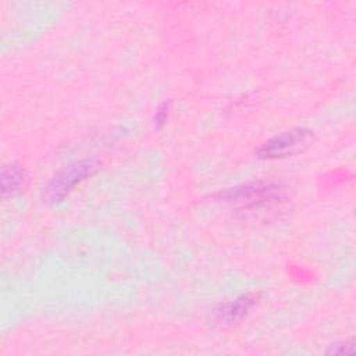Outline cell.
<instances>
[{
    "mask_svg": "<svg viewBox=\"0 0 356 356\" xmlns=\"http://www.w3.org/2000/svg\"><path fill=\"white\" fill-rule=\"evenodd\" d=\"M218 200L235 206L243 216H266L281 209L285 202V193L278 184L259 181L220 192Z\"/></svg>",
    "mask_w": 356,
    "mask_h": 356,
    "instance_id": "obj_1",
    "label": "cell"
},
{
    "mask_svg": "<svg viewBox=\"0 0 356 356\" xmlns=\"http://www.w3.org/2000/svg\"><path fill=\"white\" fill-rule=\"evenodd\" d=\"M102 163L96 159H83L76 160L64 168H61L58 172H56L47 184L43 186L42 191V199L44 203H60L63 202L76 185L92 177L97 172Z\"/></svg>",
    "mask_w": 356,
    "mask_h": 356,
    "instance_id": "obj_2",
    "label": "cell"
},
{
    "mask_svg": "<svg viewBox=\"0 0 356 356\" xmlns=\"http://www.w3.org/2000/svg\"><path fill=\"white\" fill-rule=\"evenodd\" d=\"M313 142V132L306 128H292L266 140L256 150L259 159H285L303 153Z\"/></svg>",
    "mask_w": 356,
    "mask_h": 356,
    "instance_id": "obj_3",
    "label": "cell"
},
{
    "mask_svg": "<svg viewBox=\"0 0 356 356\" xmlns=\"http://www.w3.org/2000/svg\"><path fill=\"white\" fill-rule=\"evenodd\" d=\"M256 302H257V295L254 293L242 295L236 299L225 302L213 312V320L217 324H222V325L234 324L241 318H243L249 313V310L254 306Z\"/></svg>",
    "mask_w": 356,
    "mask_h": 356,
    "instance_id": "obj_4",
    "label": "cell"
},
{
    "mask_svg": "<svg viewBox=\"0 0 356 356\" xmlns=\"http://www.w3.org/2000/svg\"><path fill=\"white\" fill-rule=\"evenodd\" d=\"M26 182L25 170L18 164H6L1 168V193L4 197H14L19 195Z\"/></svg>",
    "mask_w": 356,
    "mask_h": 356,
    "instance_id": "obj_5",
    "label": "cell"
},
{
    "mask_svg": "<svg viewBox=\"0 0 356 356\" xmlns=\"http://www.w3.org/2000/svg\"><path fill=\"white\" fill-rule=\"evenodd\" d=\"M355 350V341L353 338L345 339L341 342H335L330 345V348L325 350V353L330 355H343V353H352Z\"/></svg>",
    "mask_w": 356,
    "mask_h": 356,
    "instance_id": "obj_6",
    "label": "cell"
},
{
    "mask_svg": "<svg viewBox=\"0 0 356 356\" xmlns=\"http://www.w3.org/2000/svg\"><path fill=\"white\" fill-rule=\"evenodd\" d=\"M167 111H168L167 104L161 106V107L156 111V122H157V124H163V122L167 120Z\"/></svg>",
    "mask_w": 356,
    "mask_h": 356,
    "instance_id": "obj_7",
    "label": "cell"
}]
</instances>
